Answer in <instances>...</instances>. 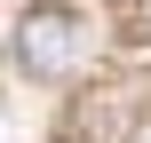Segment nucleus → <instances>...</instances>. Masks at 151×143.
I'll use <instances>...</instances> for the list:
<instances>
[{
  "label": "nucleus",
  "instance_id": "nucleus-1",
  "mask_svg": "<svg viewBox=\"0 0 151 143\" xmlns=\"http://www.w3.org/2000/svg\"><path fill=\"white\" fill-rule=\"evenodd\" d=\"M16 64H24V72H48V80L72 72V64H80V24H72L64 8H32V16L16 24Z\"/></svg>",
  "mask_w": 151,
  "mask_h": 143
}]
</instances>
